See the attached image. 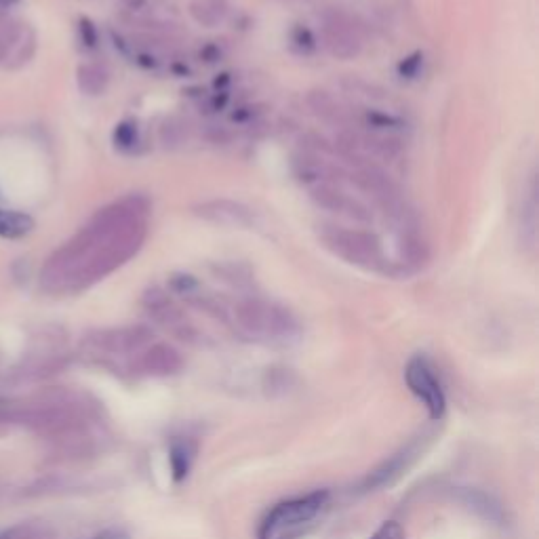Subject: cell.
<instances>
[{
  "instance_id": "30bf717a",
  "label": "cell",
  "mask_w": 539,
  "mask_h": 539,
  "mask_svg": "<svg viewBox=\"0 0 539 539\" xmlns=\"http://www.w3.org/2000/svg\"><path fill=\"white\" fill-rule=\"evenodd\" d=\"M184 358L177 348L165 342H154L144 348L133 367L135 377H169L182 371Z\"/></svg>"
},
{
  "instance_id": "ac0fdd59",
  "label": "cell",
  "mask_w": 539,
  "mask_h": 539,
  "mask_svg": "<svg viewBox=\"0 0 539 539\" xmlns=\"http://www.w3.org/2000/svg\"><path fill=\"white\" fill-rule=\"evenodd\" d=\"M535 226H537V201H535V184H531L529 201L523 205V219H521V232L523 241L529 247H535Z\"/></svg>"
},
{
  "instance_id": "7a4b0ae2",
  "label": "cell",
  "mask_w": 539,
  "mask_h": 539,
  "mask_svg": "<svg viewBox=\"0 0 539 539\" xmlns=\"http://www.w3.org/2000/svg\"><path fill=\"white\" fill-rule=\"evenodd\" d=\"M0 419L36 430L68 453L93 451L104 441V422L97 403L68 388L45 390L19 403L0 401Z\"/></svg>"
},
{
  "instance_id": "4fadbf2b",
  "label": "cell",
  "mask_w": 539,
  "mask_h": 539,
  "mask_svg": "<svg viewBox=\"0 0 539 539\" xmlns=\"http://www.w3.org/2000/svg\"><path fill=\"white\" fill-rule=\"evenodd\" d=\"M419 453V447L413 443L409 445L407 449H403L401 453H396L392 459H388V462L384 466H379L369 478H367V487H386V485H392L398 476H401L411 464L413 459L417 457Z\"/></svg>"
},
{
  "instance_id": "5b68a950",
  "label": "cell",
  "mask_w": 539,
  "mask_h": 539,
  "mask_svg": "<svg viewBox=\"0 0 539 539\" xmlns=\"http://www.w3.org/2000/svg\"><path fill=\"white\" fill-rule=\"evenodd\" d=\"M323 245L344 262L358 266L369 272H390V264L384 253V245L379 236L363 228H344L325 224L318 232Z\"/></svg>"
},
{
  "instance_id": "8fae6325",
  "label": "cell",
  "mask_w": 539,
  "mask_h": 539,
  "mask_svg": "<svg viewBox=\"0 0 539 539\" xmlns=\"http://www.w3.org/2000/svg\"><path fill=\"white\" fill-rule=\"evenodd\" d=\"M144 308L150 312V316L158 325H163L177 337L190 339L194 335V329L186 323L184 312L171 302V297L163 289L158 287L148 289L144 295Z\"/></svg>"
},
{
  "instance_id": "7402d4cb",
  "label": "cell",
  "mask_w": 539,
  "mask_h": 539,
  "mask_svg": "<svg viewBox=\"0 0 539 539\" xmlns=\"http://www.w3.org/2000/svg\"><path fill=\"white\" fill-rule=\"evenodd\" d=\"M81 32H83V41H85L89 47H95V43H97L95 28L87 22V19H83V22H81Z\"/></svg>"
},
{
  "instance_id": "ffe728a7",
  "label": "cell",
  "mask_w": 539,
  "mask_h": 539,
  "mask_svg": "<svg viewBox=\"0 0 539 539\" xmlns=\"http://www.w3.org/2000/svg\"><path fill=\"white\" fill-rule=\"evenodd\" d=\"M137 142V131L133 125H121L116 129V146L129 148Z\"/></svg>"
},
{
  "instance_id": "9c48e42d",
  "label": "cell",
  "mask_w": 539,
  "mask_h": 539,
  "mask_svg": "<svg viewBox=\"0 0 539 539\" xmlns=\"http://www.w3.org/2000/svg\"><path fill=\"white\" fill-rule=\"evenodd\" d=\"M310 196L321 209L335 213L339 217H346V219H350V222H356V224H371L373 222V213L361 201V198H356L354 194H348L346 190H342L333 182L314 184L310 188Z\"/></svg>"
},
{
  "instance_id": "d6986e66",
  "label": "cell",
  "mask_w": 539,
  "mask_h": 539,
  "mask_svg": "<svg viewBox=\"0 0 539 539\" xmlns=\"http://www.w3.org/2000/svg\"><path fill=\"white\" fill-rule=\"evenodd\" d=\"M369 539H407L405 529L398 525L396 521H388L382 527H379Z\"/></svg>"
},
{
  "instance_id": "9a60e30c",
  "label": "cell",
  "mask_w": 539,
  "mask_h": 539,
  "mask_svg": "<svg viewBox=\"0 0 539 539\" xmlns=\"http://www.w3.org/2000/svg\"><path fill=\"white\" fill-rule=\"evenodd\" d=\"M194 457H196V445L190 441V438H177V441L171 443L169 462H171L173 478L177 483H182L190 474Z\"/></svg>"
},
{
  "instance_id": "e0dca14e",
  "label": "cell",
  "mask_w": 539,
  "mask_h": 539,
  "mask_svg": "<svg viewBox=\"0 0 539 539\" xmlns=\"http://www.w3.org/2000/svg\"><path fill=\"white\" fill-rule=\"evenodd\" d=\"M34 228V219L26 213H17V211H5L0 209V236L3 238H24L32 232Z\"/></svg>"
},
{
  "instance_id": "6da1fadb",
  "label": "cell",
  "mask_w": 539,
  "mask_h": 539,
  "mask_svg": "<svg viewBox=\"0 0 539 539\" xmlns=\"http://www.w3.org/2000/svg\"><path fill=\"white\" fill-rule=\"evenodd\" d=\"M150 201L142 194L121 198L57 249L43 270V285L53 293H74L102 281L127 264L148 236Z\"/></svg>"
},
{
  "instance_id": "44dd1931",
  "label": "cell",
  "mask_w": 539,
  "mask_h": 539,
  "mask_svg": "<svg viewBox=\"0 0 539 539\" xmlns=\"http://www.w3.org/2000/svg\"><path fill=\"white\" fill-rule=\"evenodd\" d=\"M93 539H129V535L123 531V529H118V527H110V529H104V531H99Z\"/></svg>"
},
{
  "instance_id": "5bb4252c",
  "label": "cell",
  "mask_w": 539,
  "mask_h": 539,
  "mask_svg": "<svg viewBox=\"0 0 539 539\" xmlns=\"http://www.w3.org/2000/svg\"><path fill=\"white\" fill-rule=\"evenodd\" d=\"M190 15L196 24L205 28L222 26L230 15L228 0H192Z\"/></svg>"
},
{
  "instance_id": "3957f363",
  "label": "cell",
  "mask_w": 539,
  "mask_h": 539,
  "mask_svg": "<svg viewBox=\"0 0 539 539\" xmlns=\"http://www.w3.org/2000/svg\"><path fill=\"white\" fill-rule=\"evenodd\" d=\"M228 318L238 335L255 344L289 346L299 337L297 318L287 308L259 297H245L236 302Z\"/></svg>"
},
{
  "instance_id": "277c9868",
  "label": "cell",
  "mask_w": 539,
  "mask_h": 539,
  "mask_svg": "<svg viewBox=\"0 0 539 539\" xmlns=\"http://www.w3.org/2000/svg\"><path fill=\"white\" fill-rule=\"evenodd\" d=\"M152 342L154 333L144 325L99 329L83 339V352L95 365H102L114 373L133 375L139 354Z\"/></svg>"
},
{
  "instance_id": "52a82bcc",
  "label": "cell",
  "mask_w": 539,
  "mask_h": 539,
  "mask_svg": "<svg viewBox=\"0 0 539 539\" xmlns=\"http://www.w3.org/2000/svg\"><path fill=\"white\" fill-rule=\"evenodd\" d=\"M321 41L327 53L350 62L363 53V32L354 17L342 9H327L321 15Z\"/></svg>"
},
{
  "instance_id": "8992f818",
  "label": "cell",
  "mask_w": 539,
  "mask_h": 539,
  "mask_svg": "<svg viewBox=\"0 0 539 539\" xmlns=\"http://www.w3.org/2000/svg\"><path fill=\"white\" fill-rule=\"evenodd\" d=\"M327 491H312L276 504L259 525L257 539H289L325 510Z\"/></svg>"
},
{
  "instance_id": "603a6c76",
  "label": "cell",
  "mask_w": 539,
  "mask_h": 539,
  "mask_svg": "<svg viewBox=\"0 0 539 539\" xmlns=\"http://www.w3.org/2000/svg\"><path fill=\"white\" fill-rule=\"evenodd\" d=\"M15 3H17V0H0V9H9Z\"/></svg>"
},
{
  "instance_id": "2e32d148",
  "label": "cell",
  "mask_w": 539,
  "mask_h": 539,
  "mask_svg": "<svg viewBox=\"0 0 539 539\" xmlns=\"http://www.w3.org/2000/svg\"><path fill=\"white\" fill-rule=\"evenodd\" d=\"M76 81L85 95H102L110 83V74L99 64H83L78 68Z\"/></svg>"
},
{
  "instance_id": "ba28073f",
  "label": "cell",
  "mask_w": 539,
  "mask_h": 539,
  "mask_svg": "<svg viewBox=\"0 0 539 539\" xmlns=\"http://www.w3.org/2000/svg\"><path fill=\"white\" fill-rule=\"evenodd\" d=\"M405 382L411 394L424 405L430 419H434V422L443 419L447 411V396H445L441 379H438L428 358L424 356L411 358L405 367Z\"/></svg>"
},
{
  "instance_id": "7c38bea8",
  "label": "cell",
  "mask_w": 539,
  "mask_h": 539,
  "mask_svg": "<svg viewBox=\"0 0 539 539\" xmlns=\"http://www.w3.org/2000/svg\"><path fill=\"white\" fill-rule=\"evenodd\" d=\"M194 213L203 217L205 222L217 226H232V228H251L255 224V213L243 205L230 201V198H213L194 207Z\"/></svg>"
}]
</instances>
